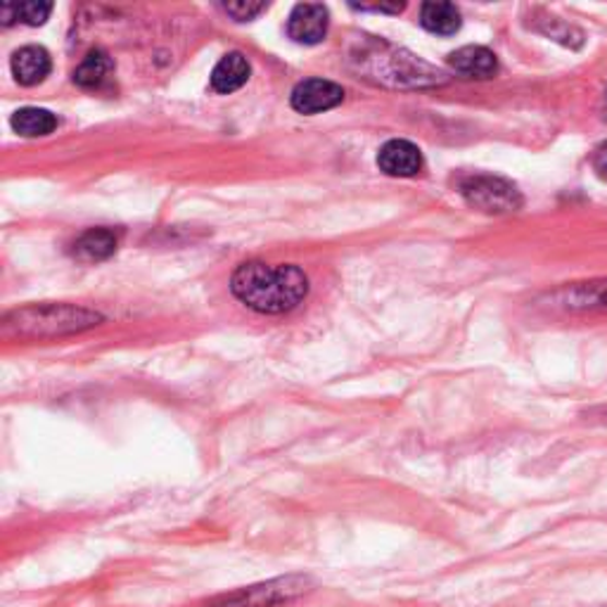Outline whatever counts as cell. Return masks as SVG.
<instances>
[{
  "mask_svg": "<svg viewBox=\"0 0 607 607\" xmlns=\"http://www.w3.org/2000/svg\"><path fill=\"white\" fill-rule=\"evenodd\" d=\"M231 292L252 312L278 316L292 312L294 306L304 302L308 294V278L302 268L290 264L268 266L264 261H247L235 268Z\"/></svg>",
  "mask_w": 607,
  "mask_h": 607,
  "instance_id": "6da1fadb",
  "label": "cell"
},
{
  "mask_svg": "<svg viewBox=\"0 0 607 607\" xmlns=\"http://www.w3.org/2000/svg\"><path fill=\"white\" fill-rule=\"evenodd\" d=\"M103 316L72 304H34L5 316L3 332L10 340H52L101 326Z\"/></svg>",
  "mask_w": 607,
  "mask_h": 607,
  "instance_id": "7a4b0ae2",
  "label": "cell"
},
{
  "mask_svg": "<svg viewBox=\"0 0 607 607\" xmlns=\"http://www.w3.org/2000/svg\"><path fill=\"white\" fill-rule=\"evenodd\" d=\"M308 591V576L285 574L268 579V582L249 584L229 593H219L205 607H280L302 598Z\"/></svg>",
  "mask_w": 607,
  "mask_h": 607,
  "instance_id": "3957f363",
  "label": "cell"
},
{
  "mask_svg": "<svg viewBox=\"0 0 607 607\" xmlns=\"http://www.w3.org/2000/svg\"><path fill=\"white\" fill-rule=\"evenodd\" d=\"M460 195L470 207L487 214H507L522 207L520 190L497 176H470L460 183Z\"/></svg>",
  "mask_w": 607,
  "mask_h": 607,
  "instance_id": "277c9868",
  "label": "cell"
},
{
  "mask_svg": "<svg viewBox=\"0 0 607 607\" xmlns=\"http://www.w3.org/2000/svg\"><path fill=\"white\" fill-rule=\"evenodd\" d=\"M345 101V89L337 86L326 79H308L296 83L292 91V107L300 115H318V112H328Z\"/></svg>",
  "mask_w": 607,
  "mask_h": 607,
  "instance_id": "5b68a950",
  "label": "cell"
},
{
  "mask_svg": "<svg viewBox=\"0 0 607 607\" xmlns=\"http://www.w3.org/2000/svg\"><path fill=\"white\" fill-rule=\"evenodd\" d=\"M330 26V12L326 5L318 3H302L290 12L288 20V34L296 44L316 46L328 36Z\"/></svg>",
  "mask_w": 607,
  "mask_h": 607,
  "instance_id": "8992f818",
  "label": "cell"
},
{
  "mask_svg": "<svg viewBox=\"0 0 607 607\" xmlns=\"http://www.w3.org/2000/svg\"><path fill=\"white\" fill-rule=\"evenodd\" d=\"M377 164L387 176L394 178H411L420 174L422 154L420 150L408 143V140H389L377 154Z\"/></svg>",
  "mask_w": 607,
  "mask_h": 607,
  "instance_id": "52a82bcc",
  "label": "cell"
},
{
  "mask_svg": "<svg viewBox=\"0 0 607 607\" xmlns=\"http://www.w3.org/2000/svg\"><path fill=\"white\" fill-rule=\"evenodd\" d=\"M448 67L465 79H491L499 72V60L489 48L465 46L448 55Z\"/></svg>",
  "mask_w": 607,
  "mask_h": 607,
  "instance_id": "ba28073f",
  "label": "cell"
},
{
  "mask_svg": "<svg viewBox=\"0 0 607 607\" xmlns=\"http://www.w3.org/2000/svg\"><path fill=\"white\" fill-rule=\"evenodd\" d=\"M10 67L17 83H22V86H36V83H40L50 74L52 62L48 50L38 46H26L12 55Z\"/></svg>",
  "mask_w": 607,
  "mask_h": 607,
  "instance_id": "9c48e42d",
  "label": "cell"
},
{
  "mask_svg": "<svg viewBox=\"0 0 607 607\" xmlns=\"http://www.w3.org/2000/svg\"><path fill=\"white\" fill-rule=\"evenodd\" d=\"M249 62L243 52H229L223 55L219 65L211 72V89L221 95L235 93L237 89H243L249 79Z\"/></svg>",
  "mask_w": 607,
  "mask_h": 607,
  "instance_id": "30bf717a",
  "label": "cell"
},
{
  "mask_svg": "<svg viewBox=\"0 0 607 607\" xmlns=\"http://www.w3.org/2000/svg\"><path fill=\"white\" fill-rule=\"evenodd\" d=\"M119 237L109 229H93L74 243V257L81 261H105L117 252Z\"/></svg>",
  "mask_w": 607,
  "mask_h": 607,
  "instance_id": "8fae6325",
  "label": "cell"
},
{
  "mask_svg": "<svg viewBox=\"0 0 607 607\" xmlns=\"http://www.w3.org/2000/svg\"><path fill=\"white\" fill-rule=\"evenodd\" d=\"M420 24L436 36H451L460 30V12L454 3H425L420 8Z\"/></svg>",
  "mask_w": 607,
  "mask_h": 607,
  "instance_id": "7c38bea8",
  "label": "cell"
},
{
  "mask_svg": "<svg viewBox=\"0 0 607 607\" xmlns=\"http://www.w3.org/2000/svg\"><path fill=\"white\" fill-rule=\"evenodd\" d=\"M12 129L24 138L48 136L58 129V117L44 107H22L12 115Z\"/></svg>",
  "mask_w": 607,
  "mask_h": 607,
  "instance_id": "4fadbf2b",
  "label": "cell"
},
{
  "mask_svg": "<svg viewBox=\"0 0 607 607\" xmlns=\"http://www.w3.org/2000/svg\"><path fill=\"white\" fill-rule=\"evenodd\" d=\"M112 60L105 50H91L83 62L77 67L74 72V83H79L81 89H95L101 86L105 77L109 74Z\"/></svg>",
  "mask_w": 607,
  "mask_h": 607,
  "instance_id": "5bb4252c",
  "label": "cell"
},
{
  "mask_svg": "<svg viewBox=\"0 0 607 607\" xmlns=\"http://www.w3.org/2000/svg\"><path fill=\"white\" fill-rule=\"evenodd\" d=\"M266 3H254V0H237V3H225L223 10L237 22H249L266 10Z\"/></svg>",
  "mask_w": 607,
  "mask_h": 607,
  "instance_id": "9a60e30c",
  "label": "cell"
},
{
  "mask_svg": "<svg viewBox=\"0 0 607 607\" xmlns=\"http://www.w3.org/2000/svg\"><path fill=\"white\" fill-rule=\"evenodd\" d=\"M50 12H52V3H36V0H34V3L17 5V17L26 24H32V26L44 24Z\"/></svg>",
  "mask_w": 607,
  "mask_h": 607,
  "instance_id": "2e32d148",
  "label": "cell"
},
{
  "mask_svg": "<svg viewBox=\"0 0 607 607\" xmlns=\"http://www.w3.org/2000/svg\"><path fill=\"white\" fill-rule=\"evenodd\" d=\"M593 172H596L603 180H607V143H600L591 154Z\"/></svg>",
  "mask_w": 607,
  "mask_h": 607,
  "instance_id": "e0dca14e",
  "label": "cell"
},
{
  "mask_svg": "<svg viewBox=\"0 0 607 607\" xmlns=\"http://www.w3.org/2000/svg\"><path fill=\"white\" fill-rule=\"evenodd\" d=\"M354 10H363V12H392V15H397L406 5L404 3H375V5H351Z\"/></svg>",
  "mask_w": 607,
  "mask_h": 607,
  "instance_id": "ac0fdd59",
  "label": "cell"
}]
</instances>
